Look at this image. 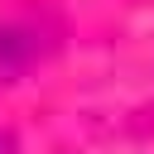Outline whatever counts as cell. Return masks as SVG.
I'll return each instance as SVG.
<instances>
[{"mask_svg":"<svg viewBox=\"0 0 154 154\" xmlns=\"http://www.w3.org/2000/svg\"><path fill=\"white\" fill-rule=\"evenodd\" d=\"M34 58H38L34 38H29L24 29L0 24V87H5V82H19V77L34 67Z\"/></svg>","mask_w":154,"mask_h":154,"instance_id":"obj_1","label":"cell"}]
</instances>
